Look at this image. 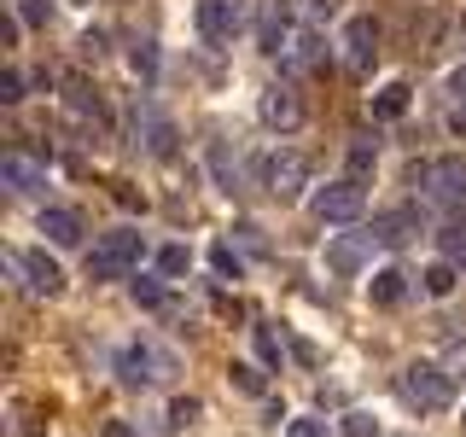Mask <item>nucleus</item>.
Returning a JSON list of instances; mask_svg holds the SVG:
<instances>
[{
	"label": "nucleus",
	"instance_id": "f257e3e1",
	"mask_svg": "<svg viewBox=\"0 0 466 437\" xmlns=\"http://www.w3.org/2000/svg\"><path fill=\"white\" fill-rule=\"evenodd\" d=\"M397 397L408 408H420V414H443L455 402V379H449V368H437V361H408L397 373Z\"/></svg>",
	"mask_w": 466,
	"mask_h": 437
},
{
	"label": "nucleus",
	"instance_id": "f03ea898",
	"mask_svg": "<svg viewBox=\"0 0 466 437\" xmlns=\"http://www.w3.org/2000/svg\"><path fill=\"white\" fill-rule=\"evenodd\" d=\"M140 257H146V239L135 228H116L87 251V280H123V274L140 269Z\"/></svg>",
	"mask_w": 466,
	"mask_h": 437
},
{
	"label": "nucleus",
	"instance_id": "7ed1b4c3",
	"mask_svg": "<svg viewBox=\"0 0 466 437\" xmlns=\"http://www.w3.org/2000/svg\"><path fill=\"white\" fill-rule=\"evenodd\" d=\"M414 187L426 204H466V158L461 152H443V158H426L414 169Z\"/></svg>",
	"mask_w": 466,
	"mask_h": 437
},
{
	"label": "nucleus",
	"instance_id": "20e7f679",
	"mask_svg": "<svg viewBox=\"0 0 466 437\" xmlns=\"http://www.w3.org/2000/svg\"><path fill=\"white\" fill-rule=\"evenodd\" d=\"M309 175H315L309 152H298V146H280V152L262 158V193L280 198V204H291V198L303 193V187H309Z\"/></svg>",
	"mask_w": 466,
	"mask_h": 437
},
{
	"label": "nucleus",
	"instance_id": "39448f33",
	"mask_svg": "<svg viewBox=\"0 0 466 437\" xmlns=\"http://www.w3.org/2000/svg\"><path fill=\"white\" fill-rule=\"evenodd\" d=\"M361 210H368V187H361L356 175L320 187V193L309 198V216H315V222H361Z\"/></svg>",
	"mask_w": 466,
	"mask_h": 437
},
{
	"label": "nucleus",
	"instance_id": "423d86ee",
	"mask_svg": "<svg viewBox=\"0 0 466 437\" xmlns=\"http://www.w3.org/2000/svg\"><path fill=\"white\" fill-rule=\"evenodd\" d=\"M169 373H175V356H169V350H157L152 339L128 344L123 356H116V379H123V385H164Z\"/></svg>",
	"mask_w": 466,
	"mask_h": 437
},
{
	"label": "nucleus",
	"instance_id": "0eeeda50",
	"mask_svg": "<svg viewBox=\"0 0 466 437\" xmlns=\"http://www.w3.org/2000/svg\"><path fill=\"white\" fill-rule=\"evenodd\" d=\"M257 117L274 128V135H291V128H303V117H309V111H303V94L291 82H268V87H262V99H257Z\"/></svg>",
	"mask_w": 466,
	"mask_h": 437
},
{
	"label": "nucleus",
	"instance_id": "6e6552de",
	"mask_svg": "<svg viewBox=\"0 0 466 437\" xmlns=\"http://www.w3.org/2000/svg\"><path fill=\"white\" fill-rule=\"evenodd\" d=\"M274 58H280V70H286V76H309V70H320V65H327V41H320L309 24H291L286 47L274 53Z\"/></svg>",
	"mask_w": 466,
	"mask_h": 437
},
{
	"label": "nucleus",
	"instance_id": "1a4fd4ad",
	"mask_svg": "<svg viewBox=\"0 0 466 437\" xmlns=\"http://www.w3.org/2000/svg\"><path fill=\"white\" fill-rule=\"evenodd\" d=\"M245 29V0H198V36L210 47H228Z\"/></svg>",
	"mask_w": 466,
	"mask_h": 437
},
{
	"label": "nucleus",
	"instance_id": "9d476101",
	"mask_svg": "<svg viewBox=\"0 0 466 437\" xmlns=\"http://www.w3.org/2000/svg\"><path fill=\"white\" fill-rule=\"evenodd\" d=\"M6 269L24 274L29 291H41V298H58V291H65V269H58L47 251H6Z\"/></svg>",
	"mask_w": 466,
	"mask_h": 437
},
{
	"label": "nucleus",
	"instance_id": "9b49d317",
	"mask_svg": "<svg viewBox=\"0 0 466 437\" xmlns=\"http://www.w3.org/2000/svg\"><path fill=\"white\" fill-rule=\"evenodd\" d=\"M135 135L146 140V152H152V158H175V123L146 94H135Z\"/></svg>",
	"mask_w": 466,
	"mask_h": 437
},
{
	"label": "nucleus",
	"instance_id": "f8f14e48",
	"mask_svg": "<svg viewBox=\"0 0 466 437\" xmlns=\"http://www.w3.org/2000/svg\"><path fill=\"white\" fill-rule=\"evenodd\" d=\"M368 233H373L379 245H390V251H402L408 239H420V233H426V216H420L414 204H402V210H379Z\"/></svg>",
	"mask_w": 466,
	"mask_h": 437
},
{
	"label": "nucleus",
	"instance_id": "ddd939ff",
	"mask_svg": "<svg viewBox=\"0 0 466 437\" xmlns=\"http://www.w3.org/2000/svg\"><path fill=\"white\" fill-rule=\"evenodd\" d=\"M373 233H339V239L327 245V269L339 274V280H350V274H361L368 269V257H373Z\"/></svg>",
	"mask_w": 466,
	"mask_h": 437
},
{
	"label": "nucleus",
	"instance_id": "4468645a",
	"mask_svg": "<svg viewBox=\"0 0 466 437\" xmlns=\"http://www.w3.org/2000/svg\"><path fill=\"white\" fill-rule=\"evenodd\" d=\"M373 58H379V24L373 18H350L344 24V65L356 70H373Z\"/></svg>",
	"mask_w": 466,
	"mask_h": 437
},
{
	"label": "nucleus",
	"instance_id": "2eb2a0df",
	"mask_svg": "<svg viewBox=\"0 0 466 437\" xmlns=\"http://www.w3.org/2000/svg\"><path fill=\"white\" fill-rule=\"evenodd\" d=\"M0 181H6L12 193H41V187H47V169H41L35 158H24V152H6L0 158Z\"/></svg>",
	"mask_w": 466,
	"mask_h": 437
},
{
	"label": "nucleus",
	"instance_id": "dca6fc26",
	"mask_svg": "<svg viewBox=\"0 0 466 437\" xmlns=\"http://www.w3.org/2000/svg\"><path fill=\"white\" fill-rule=\"evenodd\" d=\"M41 233H47L53 245H82V216L65 210V204H47V210H41Z\"/></svg>",
	"mask_w": 466,
	"mask_h": 437
},
{
	"label": "nucleus",
	"instance_id": "f3484780",
	"mask_svg": "<svg viewBox=\"0 0 466 437\" xmlns=\"http://www.w3.org/2000/svg\"><path fill=\"white\" fill-rule=\"evenodd\" d=\"M65 106L76 111V117H87V123H106V99H99V87H87L82 76L65 82Z\"/></svg>",
	"mask_w": 466,
	"mask_h": 437
},
{
	"label": "nucleus",
	"instance_id": "a211bd4d",
	"mask_svg": "<svg viewBox=\"0 0 466 437\" xmlns=\"http://www.w3.org/2000/svg\"><path fill=\"white\" fill-rule=\"evenodd\" d=\"M368 298L379 303V310H397V303L408 298V274L402 269H379L373 280H368Z\"/></svg>",
	"mask_w": 466,
	"mask_h": 437
},
{
	"label": "nucleus",
	"instance_id": "6ab92c4d",
	"mask_svg": "<svg viewBox=\"0 0 466 437\" xmlns=\"http://www.w3.org/2000/svg\"><path fill=\"white\" fill-rule=\"evenodd\" d=\"M408 99H414V87H408V82H385V87L373 94V117H385V123H397V117L408 111Z\"/></svg>",
	"mask_w": 466,
	"mask_h": 437
},
{
	"label": "nucleus",
	"instance_id": "aec40b11",
	"mask_svg": "<svg viewBox=\"0 0 466 437\" xmlns=\"http://www.w3.org/2000/svg\"><path fill=\"white\" fill-rule=\"evenodd\" d=\"M228 379L245 397H268V379H262V368H251V361H228Z\"/></svg>",
	"mask_w": 466,
	"mask_h": 437
},
{
	"label": "nucleus",
	"instance_id": "412c9836",
	"mask_svg": "<svg viewBox=\"0 0 466 437\" xmlns=\"http://www.w3.org/2000/svg\"><path fill=\"white\" fill-rule=\"evenodd\" d=\"M420 280H426V291H431V298H449V291H455V280H461V269L443 257V262H431V269L420 274Z\"/></svg>",
	"mask_w": 466,
	"mask_h": 437
},
{
	"label": "nucleus",
	"instance_id": "4be33fe9",
	"mask_svg": "<svg viewBox=\"0 0 466 437\" xmlns=\"http://www.w3.org/2000/svg\"><path fill=\"white\" fill-rule=\"evenodd\" d=\"M251 339H257V356L268 361V368H286V344H280L274 327H251Z\"/></svg>",
	"mask_w": 466,
	"mask_h": 437
},
{
	"label": "nucleus",
	"instance_id": "5701e85b",
	"mask_svg": "<svg viewBox=\"0 0 466 437\" xmlns=\"http://www.w3.org/2000/svg\"><path fill=\"white\" fill-rule=\"evenodd\" d=\"M373 158H379V140L373 135H356V140H350V175H356V181L373 169Z\"/></svg>",
	"mask_w": 466,
	"mask_h": 437
},
{
	"label": "nucleus",
	"instance_id": "b1692460",
	"mask_svg": "<svg viewBox=\"0 0 466 437\" xmlns=\"http://www.w3.org/2000/svg\"><path fill=\"white\" fill-rule=\"evenodd\" d=\"M198 414H204V402H198V397H175V402H169V426H175V432H193V426H198Z\"/></svg>",
	"mask_w": 466,
	"mask_h": 437
},
{
	"label": "nucleus",
	"instance_id": "393cba45",
	"mask_svg": "<svg viewBox=\"0 0 466 437\" xmlns=\"http://www.w3.org/2000/svg\"><path fill=\"white\" fill-rule=\"evenodd\" d=\"M298 24H315V18H332V0H280Z\"/></svg>",
	"mask_w": 466,
	"mask_h": 437
},
{
	"label": "nucleus",
	"instance_id": "a878e982",
	"mask_svg": "<svg viewBox=\"0 0 466 437\" xmlns=\"http://www.w3.org/2000/svg\"><path fill=\"white\" fill-rule=\"evenodd\" d=\"M210 262H216V274H222V280H239V274H245V262H239V251H233L228 239L210 251Z\"/></svg>",
	"mask_w": 466,
	"mask_h": 437
},
{
	"label": "nucleus",
	"instance_id": "bb28decb",
	"mask_svg": "<svg viewBox=\"0 0 466 437\" xmlns=\"http://www.w3.org/2000/svg\"><path fill=\"white\" fill-rule=\"evenodd\" d=\"M135 303H140V310H164V303H169V286L164 280H135Z\"/></svg>",
	"mask_w": 466,
	"mask_h": 437
},
{
	"label": "nucleus",
	"instance_id": "cd10ccee",
	"mask_svg": "<svg viewBox=\"0 0 466 437\" xmlns=\"http://www.w3.org/2000/svg\"><path fill=\"white\" fill-rule=\"evenodd\" d=\"M339 432H344V437H379V420H373V414H361V408H350Z\"/></svg>",
	"mask_w": 466,
	"mask_h": 437
},
{
	"label": "nucleus",
	"instance_id": "c85d7f7f",
	"mask_svg": "<svg viewBox=\"0 0 466 437\" xmlns=\"http://www.w3.org/2000/svg\"><path fill=\"white\" fill-rule=\"evenodd\" d=\"M286 437H332V426L315 420V414H303V420H286Z\"/></svg>",
	"mask_w": 466,
	"mask_h": 437
},
{
	"label": "nucleus",
	"instance_id": "c756f323",
	"mask_svg": "<svg viewBox=\"0 0 466 437\" xmlns=\"http://www.w3.org/2000/svg\"><path fill=\"white\" fill-rule=\"evenodd\" d=\"M210 169H216V181H222V193H233V164H228V146H210Z\"/></svg>",
	"mask_w": 466,
	"mask_h": 437
},
{
	"label": "nucleus",
	"instance_id": "7c9ffc66",
	"mask_svg": "<svg viewBox=\"0 0 466 437\" xmlns=\"http://www.w3.org/2000/svg\"><path fill=\"white\" fill-rule=\"evenodd\" d=\"M187 262H193L187 245H164V251H157V269H164V274H187Z\"/></svg>",
	"mask_w": 466,
	"mask_h": 437
},
{
	"label": "nucleus",
	"instance_id": "2f4dec72",
	"mask_svg": "<svg viewBox=\"0 0 466 437\" xmlns=\"http://www.w3.org/2000/svg\"><path fill=\"white\" fill-rule=\"evenodd\" d=\"M437 245H443V257L455 262V269H466V239H461L455 228H443V233H437Z\"/></svg>",
	"mask_w": 466,
	"mask_h": 437
},
{
	"label": "nucleus",
	"instance_id": "473e14b6",
	"mask_svg": "<svg viewBox=\"0 0 466 437\" xmlns=\"http://www.w3.org/2000/svg\"><path fill=\"white\" fill-rule=\"evenodd\" d=\"M24 99V76L18 70H0V106H18Z\"/></svg>",
	"mask_w": 466,
	"mask_h": 437
},
{
	"label": "nucleus",
	"instance_id": "72a5a7b5",
	"mask_svg": "<svg viewBox=\"0 0 466 437\" xmlns=\"http://www.w3.org/2000/svg\"><path fill=\"white\" fill-rule=\"evenodd\" d=\"M18 18H24L29 29H41V24L53 18V6H47V0H24V6H18Z\"/></svg>",
	"mask_w": 466,
	"mask_h": 437
},
{
	"label": "nucleus",
	"instance_id": "f704fd0d",
	"mask_svg": "<svg viewBox=\"0 0 466 437\" xmlns=\"http://www.w3.org/2000/svg\"><path fill=\"white\" fill-rule=\"evenodd\" d=\"M135 70H140L146 82L157 76V47H152V41H140V47H135Z\"/></svg>",
	"mask_w": 466,
	"mask_h": 437
},
{
	"label": "nucleus",
	"instance_id": "c9c22d12",
	"mask_svg": "<svg viewBox=\"0 0 466 437\" xmlns=\"http://www.w3.org/2000/svg\"><path fill=\"white\" fill-rule=\"evenodd\" d=\"M233 233H239V239H245V251H257V257L268 251V239H262V228H257V222H239Z\"/></svg>",
	"mask_w": 466,
	"mask_h": 437
},
{
	"label": "nucleus",
	"instance_id": "e433bc0d",
	"mask_svg": "<svg viewBox=\"0 0 466 437\" xmlns=\"http://www.w3.org/2000/svg\"><path fill=\"white\" fill-rule=\"evenodd\" d=\"M443 368H449V379H455V385H466V344L449 350V361H443Z\"/></svg>",
	"mask_w": 466,
	"mask_h": 437
},
{
	"label": "nucleus",
	"instance_id": "4c0bfd02",
	"mask_svg": "<svg viewBox=\"0 0 466 437\" xmlns=\"http://www.w3.org/2000/svg\"><path fill=\"white\" fill-rule=\"evenodd\" d=\"M291 356H298L303 368H320V350H315L309 339H291Z\"/></svg>",
	"mask_w": 466,
	"mask_h": 437
},
{
	"label": "nucleus",
	"instance_id": "58836bf2",
	"mask_svg": "<svg viewBox=\"0 0 466 437\" xmlns=\"http://www.w3.org/2000/svg\"><path fill=\"white\" fill-rule=\"evenodd\" d=\"M449 94H455L461 106H466V65H455V70H449Z\"/></svg>",
	"mask_w": 466,
	"mask_h": 437
},
{
	"label": "nucleus",
	"instance_id": "ea45409f",
	"mask_svg": "<svg viewBox=\"0 0 466 437\" xmlns=\"http://www.w3.org/2000/svg\"><path fill=\"white\" fill-rule=\"evenodd\" d=\"M99 437H140V432L128 426V420H106V426H99Z\"/></svg>",
	"mask_w": 466,
	"mask_h": 437
},
{
	"label": "nucleus",
	"instance_id": "a19ab883",
	"mask_svg": "<svg viewBox=\"0 0 466 437\" xmlns=\"http://www.w3.org/2000/svg\"><path fill=\"white\" fill-rule=\"evenodd\" d=\"M82 53L99 58V53H106V36H99V29H87V36H82Z\"/></svg>",
	"mask_w": 466,
	"mask_h": 437
},
{
	"label": "nucleus",
	"instance_id": "79ce46f5",
	"mask_svg": "<svg viewBox=\"0 0 466 437\" xmlns=\"http://www.w3.org/2000/svg\"><path fill=\"white\" fill-rule=\"evenodd\" d=\"M449 128H455V135H466V106H461L455 117H449Z\"/></svg>",
	"mask_w": 466,
	"mask_h": 437
},
{
	"label": "nucleus",
	"instance_id": "37998d69",
	"mask_svg": "<svg viewBox=\"0 0 466 437\" xmlns=\"http://www.w3.org/2000/svg\"><path fill=\"white\" fill-rule=\"evenodd\" d=\"M449 228H455L461 239H466V204H461V210H455V222H449Z\"/></svg>",
	"mask_w": 466,
	"mask_h": 437
},
{
	"label": "nucleus",
	"instance_id": "c03bdc74",
	"mask_svg": "<svg viewBox=\"0 0 466 437\" xmlns=\"http://www.w3.org/2000/svg\"><path fill=\"white\" fill-rule=\"evenodd\" d=\"M455 29H461V47H466V12H461V24H455Z\"/></svg>",
	"mask_w": 466,
	"mask_h": 437
},
{
	"label": "nucleus",
	"instance_id": "a18cd8bd",
	"mask_svg": "<svg viewBox=\"0 0 466 437\" xmlns=\"http://www.w3.org/2000/svg\"><path fill=\"white\" fill-rule=\"evenodd\" d=\"M461 426H466V414H461Z\"/></svg>",
	"mask_w": 466,
	"mask_h": 437
}]
</instances>
